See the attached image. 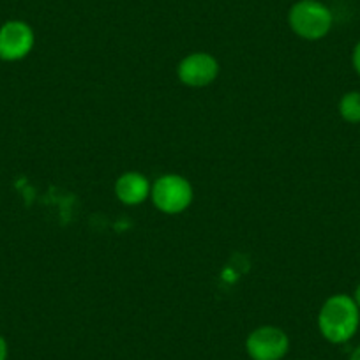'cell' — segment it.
<instances>
[{
	"label": "cell",
	"instance_id": "3",
	"mask_svg": "<svg viewBox=\"0 0 360 360\" xmlns=\"http://www.w3.org/2000/svg\"><path fill=\"white\" fill-rule=\"evenodd\" d=\"M150 198L155 209L168 216H175V214L189 209L195 200V189L186 176L168 173V175H161L158 180H154Z\"/></svg>",
	"mask_w": 360,
	"mask_h": 360
},
{
	"label": "cell",
	"instance_id": "2",
	"mask_svg": "<svg viewBox=\"0 0 360 360\" xmlns=\"http://www.w3.org/2000/svg\"><path fill=\"white\" fill-rule=\"evenodd\" d=\"M290 29L307 41H320L334 25L332 11L320 0H299L288 13Z\"/></svg>",
	"mask_w": 360,
	"mask_h": 360
},
{
	"label": "cell",
	"instance_id": "10",
	"mask_svg": "<svg viewBox=\"0 0 360 360\" xmlns=\"http://www.w3.org/2000/svg\"><path fill=\"white\" fill-rule=\"evenodd\" d=\"M9 356V345L4 335H0V360H8Z\"/></svg>",
	"mask_w": 360,
	"mask_h": 360
},
{
	"label": "cell",
	"instance_id": "7",
	"mask_svg": "<svg viewBox=\"0 0 360 360\" xmlns=\"http://www.w3.org/2000/svg\"><path fill=\"white\" fill-rule=\"evenodd\" d=\"M150 180L140 172H127L120 175L115 182V195L124 205H140L150 198Z\"/></svg>",
	"mask_w": 360,
	"mask_h": 360
},
{
	"label": "cell",
	"instance_id": "4",
	"mask_svg": "<svg viewBox=\"0 0 360 360\" xmlns=\"http://www.w3.org/2000/svg\"><path fill=\"white\" fill-rule=\"evenodd\" d=\"M288 352V334L274 325L255 328L245 339V353L251 360H283Z\"/></svg>",
	"mask_w": 360,
	"mask_h": 360
},
{
	"label": "cell",
	"instance_id": "6",
	"mask_svg": "<svg viewBox=\"0 0 360 360\" xmlns=\"http://www.w3.org/2000/svg\"><path fill=\"white\" fill-rule=\"evenodd\" d=\"M176 76L186 86L202 89V86L216 82V78L219 76V62L205 51L189 53L176 65Z\"/></svg>",
	"mask_w": 360,
	"mask_h": 360
},
{
	"label": "cell",
	"instance_id": "9",
	"mask_svg": "<svg viewBox=\"0 0 360 360\" xmlns=\"http://www.w3.org/2000/svg\"><path fill=\"white\" fill-rule=\"evenodd\" d=\"M352 64H353V69H355L356 75L360 76V41L355 44V48H353Z\"/></svg>",
	"mask_w": 360,
	"mask_h": 360
},
{
	"label": "cell",
	"instance_id": "5",
	"mask_svg": "<svg viewBox=\"0 0 360 360\" xmlns=\"http://www.w3.org/2000/svg\"><path fill=\"white\" fill-rule=\"evenodd\" d=\"M36 36L29 23L9 20L0 27V60L18 62L32 51Z\"/></svg>",
	"mask_w": 360,
	"mask_h": 360
},
{
	"label": "cell",
	"instance_id": "12",
	"mask_svg": "<svg viewBox=\"0 0 360 360\" xmlns=\"http://www.w3.org/2000/svg\"><path fill=\"white\" fill-rule=\"evenodd\" d=\"M349 360H360V345L356 346L352 353H349Z\"/></svg>",
	"mask_w": 360,
	"mask_h": 360
},
{
	"label": "cell",
	"instance_id": "1",
	"mask_svg": "<svg viewBox=\"0 0 360 360\" xmlns=\"http://www.w3.org/2000/svg\"><path fill=\"white\" fill-rule=\"evenodd\" d=\"M360 327V309L353 297L335 293L328 297L318 313V328L332 345H345Z\"/></svg>",
	"mask_w": 360,
	"mask_h": 360
},
{
	"label": "cell",
	"instance_id": "11",
	"mask_svg": "<svg viewBox=\"0 0 360 360\" xmlns=\"http://www.w3.org/2000/svg\"><path fill=\"white\" fill-rule=\"evenodd\" d=\"M353 300H355V304H356V306H359V309H360V283H359V285H356L355 293H353Z\"/></svg>",
	"mask_w": 360,
	"mask_h": 360
},
{
	"label": "cell",
	"instance_id": "8",
	"mask_svg": "<svg viewBox=\"0 0 360 360\" xmlns=\"http://www.w3.org/2000/svg\"><path fill=\"white\" fill-rule=\"evenodd\" d=\"M339 115L348 124H360V92H346L339 101Z\"/></svg>",
	"mask_w": 360,
	"mask_h": 360
}]
</instances>
